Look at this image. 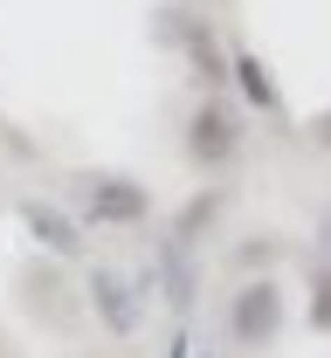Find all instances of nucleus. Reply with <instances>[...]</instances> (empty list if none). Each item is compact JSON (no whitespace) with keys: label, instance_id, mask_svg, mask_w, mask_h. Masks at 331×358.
Here are the masks:
<instances>
[{"label":"nucleus","instance_id":"obj_4","mask_svg":"<svg viewBox=\"0 0 331 358\" xmlns=\"http://www.w3.org/2000/svg\"><path fill=\"white\" fill-rule=\"evenodd\" d=\"M325 138H331V124H325Z\"/></svg>","mask_w":331,"mask_h":358},{"label":"nucleus","instance_id":"obj_1","mask_svg":"<svg viewBox=\"0 0 331 358\" xmlns=\"http://www.w3.org/2000/svg\"><path fill=\"white\" fill-rule=\"evenodd\" d=\"M97 310L111 317V324H118V331H132V296H125V282H111V275H97Z\"/></svg>","mask_w":331,"mask_h":358},{"label":"nucleus","instance_id":"obj_2","mask_svg":"<svg viewBox=\"0 0 331 358\" xmlns=\"http://www.w3.org/2000/svg\"><path fill=\"white\" fill-rule=\"evenodd\" d=\"M269 296H276V289H248V296H241V338H262V324H269Z\"/></svg>","mask_w":331,"mask_h":358},{"label":"nucleus","instance_id":"obj_3","mask_svg":"<svg viewBox=\"0 0 331 358\" xmlns=\"http://www.w3.org/2000/svg\"><path fill=\"white\" fill-rule=\"evenodd\" d=\"M241 83H248V96H255V103H269V83H262V69H255L248 55H241Z\"/></svg>","mask_w":331,"mask_h":358}]
</instances>
